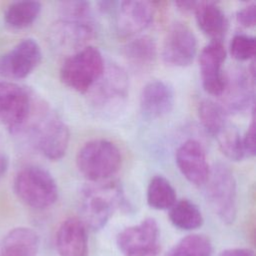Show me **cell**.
<instances>
[{
	"label": "cell",
	"instance_id": "cell-8",
	"mask_svg": "<svg viewBox=\"0 0 256 256\" xmlns=\"http://www.w3.org/2000/svg\"><path fill=\"white\" fill-rule=\"evenodd\" d=\"M116 244L123 256H158L160 232L155 219L146 218L139 224L121 230Z\"/></svg>",
	"mask_w": 256,
	"mask_h": 256
},
{
	"label": "cell",
	"instance_id": "cell-3",
	"mask_svg": "<svg viewBox=\"0 0 256 256\" xmlns=\"http://www.w3.org/2000/svg\"><path fill=\"white\" fill-rule=\"evenodd\" d=\"M33 145L48 159L62 158L68 148L70 133L65 122L47 104L26 130Z\"/></svg>",
	"mask_w": 256,
	"mask_h": 256
},
{
	"label": "cell",
	"instance_id": "cell-31",
	"mask_svg": "<svg viewBox=\"0 0 256 256\" xmlns=\"http://www.w3.org/2000/svg\"><path fill=\"white\" fill-rule=\"evenodd\" d=\"M236 20L243 27H253L256 23V5L252 3L240 9L236 14Z\"/></svg>",
	"mask_w": 256,
	"mask_h": 256
},
{
	"label": "cell",
	"instance_id": "cell-10",
	"mask_svg": "<svg viewBox=\"0 0 256 256\" xmlns=\"http://www.w3.org/2000/svg\"><path fill=\"white\" fill-rule=\"evenodd\" d=\"M196 53L197 39L190 27L183 22L172 24L162 47L164 62L174 67H185L193 62Z\"/></svg>",
	"mask_w": 256,
	"mask_h": 256
},
{
	"label": "cell",
	"instance_id": "cell-1",
	"mask_svg": "<svg viewBox=\"0 0 256 256\" xmlns=\"http://www.w3.org/2000/svg\"><path fill=\"white\" fill-rule=\"evenodd\" d=\"M46 104L16 83H0V122L12 134H24Z\"/></svg>",
	"mask_w": 256,
	"mask_h": 256
},
{
	"label": "cell",
	"instance_id": "cell-28",
	"mask_svg": "<svg viewBox=\"0 0 256 256\" xmlns=\"http://www.w3.org/2000/svg\"><path fill=\"white\" fill-rule=\"evenodd\" d=\"M255 38L246 34H237L230 43V53L238 61H247L255 56Z\"/></svg>",
	"mask_w": 256,
	"mask_h": 256
},
{
	"label": "cell",
	"instance_id": "cell-14",
	"mask_svg": "<svg viewBox=\"0 0 256 256\" xmlns=\"http://www.w3.org/2000/svg\"><path fill=\"white\" fill-rule=\"evenodd\" d=\"M116 29L121 37L145 30L153 20V6L147 1H123L116 9Z\"/></svg>",
	"mask_w": 256,
	"mask_h": 256
},
{
	"label": "cell",
	"instance_id": "cell-17",
	"mask_svg": "<svg viewBox=\"0 0 256 256\" xmlns=\"http://www.w3.org/2000/svg\"><path fill=\"white\" fill-rule=\"evenodd\" d=\"M56 249L60 256H87L86 226L76 217L65 219L56 232Z\"/></svg>",
	"mask_w": 256,
	"mask_h": 256
},
{
	"label": "cell",
	"instance_id": "cell-19",
	"mask_svg": "<svg viewBox=\"0 0 256 256\" xmlns=\"http://www.w3.org/2000/svg\"><path fill=\"white\" fill-rule=\"evenodd\" d=\"M194 13L200 30L212 40L222 41L229 26L223 10L214 2H198Z\"/></svg>",
	"mask_w": 256,
	"mask_h": 256
},
{
	"label": "cell",
	"instance_id": "cell-29",
	"mask_svg": "<svg viewBox=\"0 0 256 256\" xmlns=\"http://www.w3.org/2000/svg\"><path fill=\"white\" fill-rule=\"evenodd\" d=\"M61 15L63 19L91 22L90 4L85 1L63 2L61 5Z\"/></svg>",
	"mask_w": 256,
	"mask_h": 256
},
{
	"label": "cell",
	"instance_id": "cell-22",
	"mask_svg": "<svg viewBox=\"0 0 256 256\" xmlns=\"http://www.w3.org/2000/svg\"><path fill=\"white\" fill-rule=\"evenodd\" d=\"M169 220L178 229L191 231L203 224V216L198 206L188 199H181L169 209Z\"/></svg>",
	"mask_w": 256,
	"mask_h": 256
},
{
	"label": "cell",
	"instance_id": "cell-32",
	"mask_svg": "<svg viewBox=\"0 0 256 256\" xmlns=\"http://www.w3.org/2000/svg\"><path fill=\"white\" fill-rule=\"evenodd\" d=\"M220 256H254V253L248 248H229L223 250Z\"/></svg>",
	"mask_w": 256,
	"mask_h": 256
},
{
	"label": "cell",
	"instance_id": "cell-26",
	"mask_svg": "<svg viewBox=\"0 0 256 256\" xmlns=\"http://www.w3.org/2000/svg\"><path fill=\"white\" fill-rule=\"evenodd\" d=\"M212 244L202 234H189L182 238L170 251L168 256H211Z\"/></svg>",
	"mask_w": 256,
	"mask_h": 256
},
{
	"label": "cell",
	"instance_id": "cell-21",
	"mask_svg": "<svg viewBox=\"0 0 256 256\" xmlns=\"http://www.w3.org/2000/svg\"><path fill=\"white\" fill-rule=\"evenodd\" d=\"M124 54L129 63L136 69H147L156 59L155 41L149 36L135 38L126 44Z\"/></svg>",
	"mask_w": 256,
	"mask_h": 256
},
{
	"label": "cell",
	"instance_id": "cell-13",
	"mask_svg": "<svg viewBox=\"0 0 256 256\" xmlns=\"http://www.w3.org/2000/svg\"><path fill=\"white\" fill-rule=\"evenodd\" d=\"M175 160L178 169L188 182L195 186L206 183L210 167L201 143L194 139L185 141L178 147Z\"/></svg>",
	"mask_w": 256,
	"mask_h": 256
},
{
	"label": "cell",
	"instance_id": "cell-34",
	"mask_svg": "<svg viewBox=\"0 0 256 256\" xmlns=\"http://www.w3.org/2000/svg\"><path fill=\"white\" fill-rule=\"evenodd\" d=\"M9 166V159L5 154L0 153V178L5 175V173L8 170Z\"/></svg>",
	"mask_w": 256,
	"mask_h": 256
},
{
	"label": "cell",
	"instance_id": "cell-4",
	"mask_svg": "<svg viewBox=\"0 0 256 256\" xmlns=\"http://www.w3.org/2000/svg\"><path fill=\"white\" fill-rule=\"evenodd\" d=\"M104 69L101 52L94 46H85L66 58L60 69V79L72 90L87 93L100 79Z\"/></svg>",
	"mask_w": 256,
	"mask_h": 256
},
{
	"label": "cell",
	"instance_id": "cell-23",
	"mask_svg": "<svg viewBox=\"0 0 256 256\" xmlns=\"http://www.w3.org/2000/svg\"><path fill=\"white\" fill-rule=\"evenodd\" d=\"M41 12V3L24 0L11 3L5 10V22L12 28L22 29L30 26Z\"/></svg>",
	"mask_w": 256,
	"mask_h": 256
},
{
	"label": "cell",
	"instance_id": "cell-25",
	"mask_svg": "<svg viewBox=\"0 0 256 256\" xmlns=\"http://www.w3.org/2000/svg\"><path fill=\"white\" fill-rule=\"evenodd\" d=\"M177 201L171 183L163 176L153 177L147 188V203L156 210H169Z\"/></svg>",
	"mask_w": 256,
	"mask_h": 256
},
{
	"label": "cell",
	"instance_id": "cell-24",
	"mask_svg": "<svg viewBox=\"0 0 256 256\" xmlns=\"http://www.w3.org/2000/svg\"><path fill=\"white\" fill-rule=\"evenodd\" d=\"M198 117L205 130L215 138L229 124L223 107L210 99H204L199 103Z\"/></svg>",
	"mask_w": 256,
	"mask_h": 256
},
{
	"label": "cell",
	"instance_id": "cell-30",
	"mask_svg": "<svg viewBox=\"0 0 256 256\" xmlns=\"http://www.w3.org/2000/svg\"><path fill=\"white\" fill-rule=\"evenodd\" d=\"M242 148L244 153V158H251L255 156L256 153V141H255V119L254 112L252 113V119L248 126L247 131L242 137Z\"/></svg>",
	"mask_w": 256,
	"mask_h": 256
},
{
	"label": "cell",
	"instance_id": "cell-20",
	"mask_svg": "<svg viewBox=\"0 0 256 256\" xmlns=\"http://www.w3.org/2000/svg\"><path fill=\"white\" fill-rule=\"evenodd\" d=\"M39 237L31 228L17 227L10 230L0 243V256H36Z\"/></svg>",
	"mask_w": 256,
	"mask_h": 256
},
{
	"label": "cell",
	"instance_id": "cell-2",
	"mask_svg": "<svg viewBox=\"0 0 256 256\" xmlns=\"http://www.w3.org/2000/svg\"><path fill=\"white\" fill-rule=\"evenodd\" d=\"M125 205V197L118 184L110 182L90 185L80 193V220L85 226L97 231L107 224L117 209Z\"/></svg>",
	"mask_w": 256,
	"mask_h": 256
},
{
	"label": "cell",
	"instance_id": "cell-27",
	"mask_svg": "<svg viewBox=\"0 0 256 256\" xmlns=\"http://www.w3.org/2000/svg\"><path fill=\"white\" fill-rule=\"evenodd\" d=\"M216 138L221 151L227 158L232 161H241L244 159L242 137L233 125L229 123Z\"/></svg>",
	"mask_w": 256,
	"mask_h": 256
},
{
	"label": "cell",
	"instance_id": "cell-11",
	"mask_svg": "<svg viewBox=\"0 0 256 256\" xmlns=\"http://www.w3.org/2000/svg\"><path fill=\"white\" fill-rule=\"evenodd\" d=\"M42 52L34 39H24L0 57V72L10 79H23L40 64Z\"/></svg>",
	"mask_w": 256,
	"mask_h": 256
},
{
	"label": "cell",
	"instance_id": "cell-16",
	"mask_svg": "<svg viewBox=\"0 0 256 256\" xmlns=\"http://www.w3.org/2000/svg\"><path fill=\"white\" fill-rule=\"evenodd\" d=\"M173 106L174 91L168 83L154 80L143 87L140 95V108L145 118H162L171 112Z\"/></svg>",
	"mask_w": 256,
	"mask_h": 256
},
{
	"label": "cell",
	"instance_id": "cell-6",
	"mask_svg": "<svg viewBox=\"0 0 256 256\" xmlns=\"http://www.w3.org/2000/svg\"><path fill=\"white\" fill-rule=\"evenodd\" d=\"M13 187L17 197L33 209L49 208L58 198V188L54 178L39 166H27L21 169L14 179Z\"/></svg>",
	"mask_w": 256,
	"mask_h": 256
},
{
	"label": "cell",
	"instance_id": "cell-5",
	"mask_svg": "<svg viewBox=\"0 0 256 256\" xmlns=\"http://www.w3.org/2000/svg\"><path fill=\"white\" fill-rule=\"evenodd\" d=\"M76 165L87 180L101 182L119 170L121 153L113 142L106 139H94L79 149Z\"/></svg>",
	"mask_w": 256,
	"mask_h": 256
},
{
	"label": "cell",
	"instance_id": "cell-18",
	"mask_svg": "<svg viewBox=\"0 0 256 256\" xmlns=\"http://www.w3.org/2000/svg\"><path fill=\"white\" fill-rule=\"evenodd\" d=\"M51 35L56 46L78 51L93 38L94 28L92 22L62 18L54 24Z\"/></svg>",
	"mask_w": 256,
	"mask_h": 256
},
{
	"label": "cell",
	"instance_id": "cell-12",
	"mask_svg": "<svg viewBox=\"0 0 256 256\" xmlns=\"http://www.w3.org/2000/svg\"><path fill=\"white\" fill-rule=\"evenodd\" d=\"M226 59V49L222 41L211 40L201 51L199 67L204 90L213 96H221L225 87V73L222 66Z\"/></svg>",
	"mask_w": 256,
	"mask_h": 256
},
{
	"label": "cell",
	"instance_id": "cell-9",
	"mask_svg": "<svg viewBox=\"0 0 256 256\" xmlns=\"http://www.w3.org/2000/svg\"><path fill=\"white\" fill-rule=\"evenodd\" d=\"M93 105L101 110L115 109L128 93V77L126 72L116 64L105 66L100 79L90 90Z\"/></svg>",
	"mask_w": 256,
	"mask_h": 256
},
{
	"label": "cell",
	"instance_id": "cell-7",
	"mask_svg": "<svg viewBox=\"0 0 256 256\" xmlns=\"http://www.w3.org/2000/svg\"><path fill=\"white\" fill-rule=\"evenodd\" d=\"M207 203L225 224H232L237 215L236 180L233 172L224 164H216L206 181Z\"/></svg>",
	"mask_w": 256,
	"mask_h": 256
},
{
	"label": "cell",
	"instance_id": "cell-33",
	"mask_svg": "<svg viewBox=\"0 0 256 256\" xmlns=\"http://www.w3.org/2000/svg\"><path fill=\"white\" fill-rule=\"evenodd\" d=\"M197 4L198 2H194V1H181V2H176L175 6H177L178 9L183 12H191V11L194 12Z\"/></svg>",
	"mask_w": 256,
	"mask_h": 256
},
{
	"label": "cell",
	"instance_id": "cell-15",
	"mask_svg": "<svg viewBox=\"0 0 256 256\" xmlns=\"http://www.w3.org/2000/svg\"><path fill=\"white\" fill-rule=\"evenodd\" d=\"M251 79L254 77L243 69H233L225 74V87L223 96V109L232 113L245 110L253 102Z\"/></svg>",
	"mask_w": 256,
	"mask_h": 256
}]
</instances>
